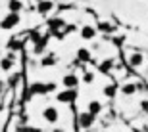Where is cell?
<instances>
[{"instance_id": "4fadbf2b", "label": "cell", "mask_w": 148, "mask_h": 132, "mask_svg": "<svg viewBox=\"0 0 148 132\" xmlns=\"http://www.w3.org/2000/svg\"><path fill=\"white\" fill-rule=\"evenodd\" d=\"M52 88H54V86H44V84H35V86L31 88V90H33L35 94H44L46 90H52Z\"/></svg>"}, {"instance_id": "ac0fdd59", "label": "cell", "mask_w": 148, "mask_h": 132, "mask_svg": "<svg viewBox=\"0 0 148 132\" xmlns=\"http://www.w3.org/2000/svg\"><path fill=\"white\" fill-rule=\"evenodd\" d=\"M83 79H85V83H92L94 75H92V73H85V77H83Z\"/></svg>"}, {"instance_id": "e0dca14e", "label": "cell", "mask_w": 148, "mask_h": 132, "mask_svg": "<svg viewBox=\"0 0 148 132\" xmlns=\"http://www.w3.org/2000/svg\"><path fill=\"white\" fill-rule=\"evenodd\" d=\"M112 65H114V61H110V60H106L104 61V63H102V65H100V71H110V69H112Z\"/></svg>"}, {"instance_id": "2e32d148", "label": "cell", "mask_w": 148, "mask_h": 132, "mask_svg": "<svg viewBox=\"0 0 148 132\" xmlns=\"http://www.w3.org/2000/svg\"><path fill=\"white\" fill-rule=\"evenodd\" d=\"M104 94L108 96V98H114V96H115V86H114V84L106 86V88H104Z\"/></svg>"}, {"instance_id": "5bb4252c", "label": "cell", "mask_w": 148, "mask_h": 132, "mask_svg": "<svg viewBox=\"0 0 148 132\" xmlns=\"http://www.w3.org/2000/svg\"><path fill=\"white\" fill-rule=\"evenodd\" d=\"M121 92L125 94V96H131V94L137 92V86H135V84H125V86L121 88Z\"/></svg>"}, {"instance_id": "9a60e30c", "label": "cell", "mask_w": 148, "mask_h": 132, "mask_svg": "<svg viewBox=\"0 0 148 132\" xmlns=\"http://www.w3.org/2000/svg\"><path fill=\"white\" fill-rule=\"evenodd\" d=\"M77 58H79V61H88V58H90V54H88V50L81 48L79 52H77Z\"/></svg>"}, {"instance_id": "d6986e66", "label": "cell", "mask_w": 148, "mask_h": 132, "mask_svg": "<svg viewBox=\"0 0 148 132\" xmlns=\"http://www.w3.org/2000/svg\"><path fill=\"white\" fill-rule=\"evenodd\" d=\"M21 132H40V128H23Z\"/></svg>"}, {"instance_id": "44dd1931", "label": "cell", "mask_w": 148, "mask_h": 132, "mask_svg": "<svg viewBox=\"0 0 148 132\" xmlns=\"http://www.w3.org/2000/svg\"><path fill=\"white\" fill-rule=\"evenodd\" d=\"M56 132H62V130H56Z\"/></svg>"}, {"instance_id": "ffe728a7", "label": "cell", "mask_w": 148, "mask_h": 132, "mask_svg": "<svg viewBox=\"0 0 148 132\" xmlns=\"http://www.w3.org/2000/svg\"><path fill=\"white\" fill-rule=\"evenodd\" d=\"M140 107H143V111H146V113H148V102H143V104H140Z\"/></svg>"}, {"instance_id": "8fae6325", "label": "cell", "mask_w": 148, "mask_h": 132, "mask_svg": "<svg viewBox=\"0 0 148 132\" xmlns=\"http://www.w3.org/2000/svg\"><path fill=\"white\" fill-rule=\"evenodd\" d=\"M0 67H2V71H10L14 67V61L10 58H4V60H0Z\"/></svg>"}, {"instance_id": "8992f818", "label": "cell", "mask_w": 148, "mask_h": 132, "mask_svg": "<svg viewBox=\"0 0 148 132\" xmlns=\"http://www.w3.org/2000/svg\"><path fill=\"white\" fill-rule=\"evenodd\" d=\"M94 35H96V31H94V27H90V25H85V27L81 29V37H83L85 40L94 39Z\"/></svg>"}, {"instance_id": "7402d4cb", "label": "cell", "mask_w": 148, "mask_h": 132, "mask_svg": "<svg viewBox=\"0 0 148 132\" xmlns=\"http://www.w3.org/2000/svg\"><path fill=\"white\" fill-rule=\"evenodd\" d=\"M37 2H40V0H37Z\"/></svg>"}, {"instance_id": "6da1fadb", "label": "cell", "mask_w": 148, "mask_h": 132, "mask_svg": "<svg viewBox=\"0 0 148 132\" xmlns=\"http://www.w3.org/2000/svg\"><path fill=\"white\" fill-rule=\"evenodd\" d=\"M16 25H19V14H12V12L0 21V29H2V31H10V29H14Z\"/></svg>"}, {"instance_id": "30bf717a", "label": "cell", "mask_w": 148, "mask_h": 132, "mask_svg": "<svg viewBox=\"0 0 148 132\" xmlns=\"http://www.w3.org/2000/svg\"><path fill=\"white\" fill-rule=\"evenodd\" d=\"M100 109H102L100 102H90V104H88V113H92V115H98Z\"/></svg>"}, {"instance_id": "5b68a950", "label": "cell", "mask_w": 148, "mask_h": 132, "mask_svg": "<svg viewBox=\"0 0 148 132\" xmlns=\"http://www.w3.org/2000/svg\"><path fill=\"white\" fill-rule=\"evenodd\" d=\"M23 10V2L21 0H8V12L12 14H19Z\"/></svg>"}, {"instance_id": "277c9868", "label": "cell", "mask_w": 148, "mask_h": 132, "mask_svg": "<svg viewBox=\"0 0 148 132\" xmlns=\"http://www.w3.org/2000/svg\"><path fill=\"white\" fill-rule=\"evenodd\" d=\"M92 123H94V115L92 113H81V115H79V125H81V128L92 127Z\"/></svg>"}, {"instance_id": "7a4b0ae2", "label": "cell", "mask_w": 148, "mask_h": 132, "mask_svg": "<svg viewBox=\"0 0 148 132\" xmlns=\"http://www.w3.org/2000/svg\"><path fill=\"white\" fill-rule=\"evenodd\" d=\"M42 117H44V121H46V123L54 125V123H58V119H60V113H58V109H56V107L48 105V107H44Z\"/></svg>"}, {"instance_id": "52a82bcc", "label": "cell", "mask_w": 148, "mask_h": 132, "mask_svg": "<svg viewBox=\"0 0 148 132\" xmlns=\"http://www.w3.org/2000/svg\"><path fill=\"white\" fill-rule=\"evenodd\" d=\"M52 8H54V2H50V0H40L38 2V12L40 14H48Z\"/></svg>"}, {"instance_id": "3957f363", "label": "cell", "mask_w": 148, "mask_h": 132, "mask_svg": "<svg viewBox=\"0 0 148 132\" xmlns=\"http://www.w3.org/2000/svg\"><path fill=\"white\" fill-rule=\"evenodd\" d=\"M73 98H75L73 88H66L64 92L58 94V102H60V104H69V102H73Z\"/></svg>"}, {"instance_id": "ba28073f", "label": "cell", "mask_w": 148, "mask_h": 132, "mask_svg": "<svg viewBox=\"0 0 148 132\" xmlns=\"http://www.w3.org/2000/svg\"><path fill=\"white\" fill-rule=\"evenodd\" d=\"M77 83H79V81H77L75 75H66V77H64V86L66 88H75Z\"/></svg>"}, {"instance_id": "9c48e42d", "label": "cell", "mask_w": 148, "mask_h": 132, "mask_svg": "<svg viewBox=\"0 0 148 132\" xmlns=\"http://www.w3.org/2000/svg\"><path fill=\"white\" fill-rule=\"evenodd\" d=\"M129 63L133 67H140L143 65V54H131L129 56Z\"/></svg>"}, {"instance_id": "7c38bea8", "label": "cell", "mask_w": 148, "mask_h": 132, "mask_svg": "<svg viewBox=\"0 0 148 132\" xmlns=\"http://www.w3.org/2000/svg\"><path fill=\"white\" fill-rule=\"evenodd\" d=\"M56 60H58V58H56L54 54H50V56H46V58H44L40 63H42L44 67H50V65H56Z\"/></svg>"}]
</instances>
